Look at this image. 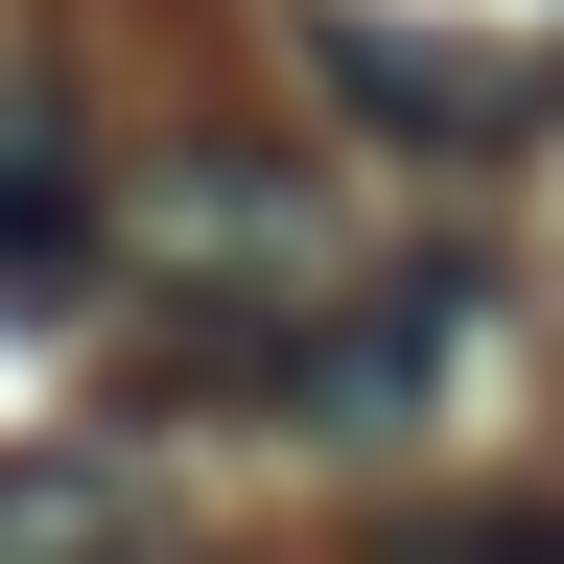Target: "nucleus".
Here are the masks:
<instances>
[{"instance_id":"nucleus-3","label":"nucleus","mask_w":564,"mask_h":564,"mask_svg":"<svg viewBox=\"0 0 564 564\" xmlns=\"http://www.w3.org/2000/svg\"><path fill=\"white\" fill-rule=\"evenodd\" d=\"M306 70H329L352 118L447 141V165H470V141H541V118H564V70H541V47H494V24H377V0H306Z\"/></svg>"},{"instance_id":"nucleus-1","label":"nucleus","mask_w":564,"mask_h":564,"mask_svg":"<svg viewBox=\"0 0 564 564\" xmlns=\"http://www.w3.org/2000/svg\"><path fill=\"white\" fill-rule=\"evenodd\" d=\"M95 259H118V282H165V306H212L236 352L352 306V212H329L306 165H259V141H165L141 188H95Z\"/></svg>"},{"instance_id":"nucleus-2","label":"nucleus","mask_w":564,"mask_h":564,"mask_svg":"<svg viewBox=\"0 0 564 564\" xmlns=\"http://www.w3.org/2000/svg\"><path fill=\"white\" fill-rule=\"evenodd\" d=\"M447 352H470V282H352L329 329H259V352H212V400L377 447V423H423V400H447Z\"/></svg>"},{"instance_id":"nucleus-4","label":"nucleus","mask_w":564,"mask_h":564,"mask_svg":"<svg viewBox=\"0 0 564 564\" xmlns=\"http://www.w3.org/2000/svg\"><path fill=\"white\" fill-rule=\"evenodd\" d=\"M0 564H141V470L118 447H0Z\"/></svg>"}]
</instances>
